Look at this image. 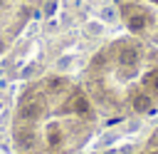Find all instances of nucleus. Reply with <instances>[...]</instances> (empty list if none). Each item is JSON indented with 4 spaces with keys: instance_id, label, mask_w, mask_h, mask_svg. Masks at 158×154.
Returning a JSON list of instances; mask_svg holds the SVG:
<instances>
[{
    "instance_id": "nucleus-1",
    "label": "nucleus",
    "mask_w": 158,
    "mask_h": 154,
    "mask_svg": "<svg viewBox=\"0 0 158 154\" xmlns=\"http://www.w3.org/2000/svg\"><path fill=\"white\" fill-rule=\"evenodd\" d=\"M96 127L99 112L81 84L69 77H44L17 94L12 144L17 154H74Z\"/></svg>"
},
{
    "instance_id": "nucleus-2",
    "label": "nucleus",
    "mask_w": 158,
    "mask_h": 154,
    "mask_svg": "<svg viewBox=\"0 0 158 154\" xmlns=\"http://www.w3.org/2000/svg\"><path fill=\"white\" fill-rule=\"evenodd\" d=\"M81 87L99 114H148L158 107V45L126 37L96 52Z\"/></svg>"
}]
</instances>
